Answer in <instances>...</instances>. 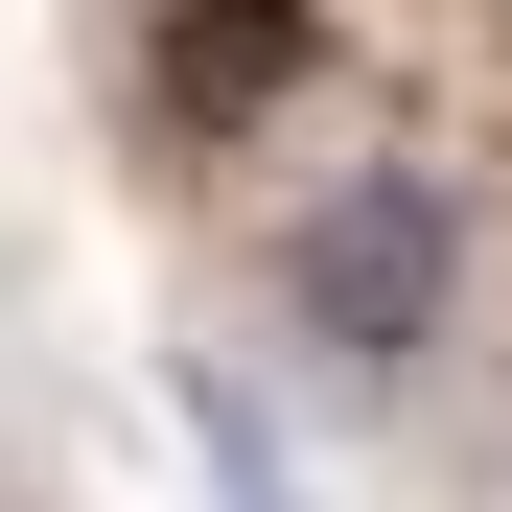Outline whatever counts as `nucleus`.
<instances>
[{"instance_id": "1", "label": "nucleus", "mask_w": 512, "mask_h": 512, "mask_svg": "<svg viewBox=\"0 0 512 512\" xmlns=\"http://www.w3.org/2000/svg\"><path fill=\"white\" fill-rule=\"evenodd\" d=\"M280 350H303V396H350V419H396L419 373L466 350V187H443V163H350V187L280 210Z\"/></svg>"}, {"instance_id": "3", "label": "nucleus", "mask_w": 512, "mask_h": 512, "mask_svg": "<svg viewBox=\"0 0 512 512\" xmlns=\"http://www.w3.org/2000/svg\"><path fill=\"white\" fill-rule=\"evenodd\" d=\"M187 443H210V512H303V466H280V419L233 396V350L187 373Z\"/></svg>"}, {"instance_id": "2", "label": "nucleus", "mask_w": 512, "mask_h": 512, "mask_svg": "<svg viewBox=\"0 0 512 512\" xmlns=\"http://www.w3.org/2000/svg\"><path fill=\"white\" fill-rule=\"evenodd\" d=\"M303 94H326V0H163V24H140V117L187 163H233L256 117H303Z\"/></svg>"}]
</instances>
